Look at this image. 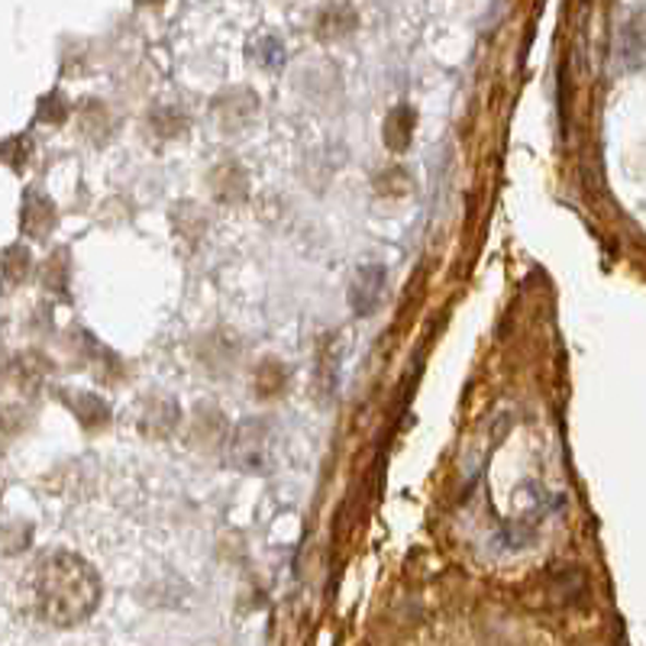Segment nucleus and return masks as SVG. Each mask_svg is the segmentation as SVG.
Returning <instances> with one entry per match:
<instances>
[{"mask_svg":"<svg viewBox=\"0 0 646 646\" xmlns=\"http://www.w3.org/2000/svg\"><path fill=\"white\" fill-rule=\"evenodd\" d=\"M233 456L243 469H266V462L272 459V433L266 421H249L243 424L236 439H233Z\"/></svg>","mask_w":646,"mask_h":646,"instance_id":"2","label":"nucleus"},{"mask_svg":"<svg viewBox=\"0 0 646 646\" xmlns=\"http://www.w3.org/2000/svg\"><path fill=\"white\" fill-rule=\"evenodd\" d=\"M578 569H560V573L553 575V582H550V588L556 591V598L560 601H566V604H573V601H578L582 595H585V588H573V578H578Z\"/></svg>","mask_w":646,"mask_h":646,"instance_id":"5","label":"nucleus"},{"mask_svg":"<svg viewBox=\"0 0 646 646\" xmlns=\"http://www.w3.org/2000/svg\"><path fill=\"white\" fill-rule=\"evenodd\" d=\"M252 59L269 69H279L285 62V43H279L275 36H266V39L252 43Z\"/></svg>","mask_w":646,"mask_h":646,"instance_id":"4","label":"nucleus"},{"mask_svg":"<svg viewBox=\"0 0 646 646\" xmlns=\"http://www.w3.org/2000/svg\"><path fill=\"white\" fill-rule=\"evenodd\" d=\"M101 601V578L81 556L56 550L36 563L33 573V604L43 621L56 627H74L94 614Z\"/></svg>","mask_w":646,"mask_h":646,"instance_id":"1","label":"nucleus"},{"mask_svg":"<svg viewBox=\"0 0 646 646\" xmlns=\"http://www.w3.org/2000/svg\"><path fill=\"white\" fill-rule=\"evenodd\" d=\"M381 297H385V269L381 266H362L356 279H353V287H350V307L362 317H368V314H375Z\"/></svg>","mask_w":646,"mask_h":646,"instance_id":"3","label":"nucleus"}]
</instances>
